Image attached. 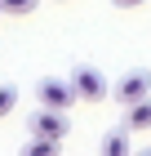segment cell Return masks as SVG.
Returning a JSON list of instances; mask_svg holds the SVG:
<instances>
[{"instance_id":"obj_2","label":"cell","mask_w":151,"mask_h":156,"mask_svg":"<svg viewBox=\"0 0 151 156\" xmlns=\"http://www.w3.org/2000/svg\"><path fill=\"white\" fill-rule=\"evenodd\" d=\"M71 85H76V94H80V103H102V98L111 94V85H107V76L98 72V67H89V62H80V67L71 72Z\"/></svg>"},{"instance_id":"obj_1","label":"cell","mask_w":151,"mask_h":156,"mask_svg":"<svg viewBox=\"0 0 151 156\" xmlns=\"http://www.w3.org/2000/svg\"><path fill=\"white\" fill-rule=\"evenodd\" d=\"M36 103H40V107L71 112V103H80V94H76L71 76H67V80H62V76H45V80H36Z\"/></svg>"},{"instance_id":"obj_10","label":"cell","mask_w":151,"mask_h":156,"mask_svg":"<svg viewBox=\"0 0 151 156\" xmlns=\"http://www.w3.org/2000/svg\"><path fill=\"white\" fill-rule=\"evenodd\" d=\"M116 9H138V5H147V0H111Z\"/></svg>"},{"instance_id":"obj_9","label":"cell","mask_w":151,"mask_h":156,"mask_svg":"<svg viewBox=\"0 0 151 156\" xmlns=\"http://www.w3.org/2000/svg\"><path fill=\"white\" fill-rule=\"evenodd\" d=\"M5 5V13H36L40 9V0H0Z\"/></svg>"},{"instance_id":"obj_7","label":"cell","mask_w":151,"mask_h":156,"mask_svg":"<svg viewBox=\"0 0 151 156\" xmlns=\"http://www.w3.org/2000/svg\"><path fill=\"white\" fill-rule=\"evenodd\" d=\"M58 152V138H40V134H31L22 147V156H53Z\"/></svg>"},{"instance_id":"obj_5","label":"cell","mask_w":151,"mask_h":156,"mask_svg":"<svg viewBox=\"0 0 151 156\" xmlns=\"http://www.w3.org/2000/svg\"><path fill=\"white\" fill-rule=\"evenodd\" d=\"M125 125H129L133 134H138V129H151V94H147V98H138V103H129Z\"/></svg>"},{"instance_id":"obj_3","label":"cell","mask_w":151,"mask_h":156,"mask_svg":"<svg viewBox=\"0 0 151 156\" xmlns=\"http://www.w3.org/2000/svg\"><path fill=\"white\" fill-rule=\"evenodd\" d=\"M147 94H151V72H147V67L125 72L116 85H111V98H116V103H125V107H129V103H138V98H147Z\"/></svg>"},{"instance_id":"obj_8","label":"cell","mask_w":151,"mask_h":156,"mask_svg":"<svg viewBox=\"0 0 151 156\" xmlns=\"http://www.w3.org/2000/svg\"><path fill=\"white\" fill-rule=\"evenodd\" d=\"M18 107V85H0V120Z\"/></svg>"},{"instance_id":"obj_6","label":"cell","mask_w":151,"mask_h":156,"mask_svg":"<svg viewBox=\"0 0 151 156\" xmlns=\"http://www.w3.org/2000/svg\"><path fill=\"white\" fill-rule=\"evenodd\" d=\"M129 125H120V129H107L102 134V156H129Z\"/></svg>"},{"instance_id":"obj_11","label":"cell","mask_w":151,"mask_h":156,"mask_svg":"<svg viewBox=\"0 0 151 156\" xmlns=\"http://www.w3.org/2000/svg\"><path fill=\"white\" fill-rule=\"evenodd\" d=\"M0 18H5V5H0Z\"/></svg>"},{"instance_id":"obj_4","label":"cell","mask_w":151,"mask_h":156,"mask_svg":"<svg viewBox=\"0 0 151 156\" xmlns=\"http://www.w3.org/2000/svg\"><path fill=\"white\" fill-rule=\"evenodd\" d=\"M31 134H40V138H67L71 134V120H67V112H58V107H40L31 116Z\"/></svg>"}]
</instances>
